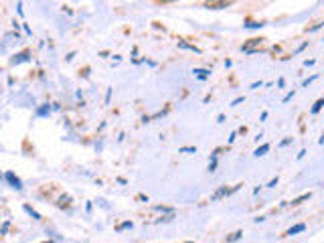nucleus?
Wrapping results in <instances>:
<instances>
[{
    "label": "nucleus",
    "mask_w": 324,
    "mask_h": 243,
    "mask_svg": "<svg viewBox=\"0 0 324 243\" xmlns=\"http://www.w3.org/2000/svg\"><path fill=\"white\" fill-rule=\"evenodd\" d=\"M241 101H243V97H237V99L231 101V105H237V104H241Z\"/></svg>",
    "instance_id": "20"
},
{
    "label": "nucleus",
    "mask_w": 324,
    "mask_h": 243,
    "mask_svg": "<svg viewBox=\"0 0 324 243\" xmlns=\"http://www.w3.org/2000/svg\"><path fill=\"white\" fill-rule=\"evenodd\" d=\"M304 229H306V225H304V223H298V225H294V227H290L288 231H286V235L292 237V235H296V233H302Z\"/></svg>",
    "instance_id": "4"
},
{
    "label": "nucleus",
    "mask_w": 324,
    "mask_h": 243,
    "mask_svg": "<svg viewBox=\"0 0 324 243\" xmlns=\"http://www.w3.org/2000/svg\"><path fill=\"white\" fill-rule=\"evenodd\" d=\"M241 235L243 233L241 231H235V233H231V235L227 237V243H233V241H237V239H241Z\"/></svg>",
    "instance_id": "12"
},
{
    "label": "nucleus",
    "mask_w": 324,
    "mask_h": 243,
    "mask_svg": "<svg viewBox=\"0 0 324 243\" xmlns=\"http://www.w3.org/2000/svg\"><path fill=\"white\" fill-rule=\"evenodd\" d=\"M132 227H134L132 221H124L122 225H118V227H116V231H126V229H132Z\"/></svg>",
    "instance_id": "11"
},
{
    "label": "nucleus",
    "mask_w": 324,
    "mask_h": 243,
    "mask_svg": "<svg viewBox=\"0 0 324 243\" xmlns=\"http://www.w3.org/2000/svg\"><path fill=\"white\" fill-rule=\"evenodd\" d=\"M322 105H324V99H318L316 104L312 105V114H318V112H320V109H322Z\"/></svg>",
    "instance_id": "13"
},
{
    "label": "nucleus",
    "mask_w": 324,
    "mask_h": 243,
    "mask_svg": "<svg viewBox=\"0 0 324 243\" xmlns=\"http://www.w3.org/2000/svg\"><path fill=\"white\" fill-rule=\"evenodd\" d=\"M37 114H39V116H45V114H49V105H45V108H41V109H39V112H37Z\"/></svg>",
    "instance_id": "18"
},
{
    "label": "nucleus",
    "mask_w": 324,
    "mask_h": 243,
    "mask_svg": "<svg viewBox=\"0 0 324 243\" xmlns=\"http://www.w3.org/2000/svg\"><path fill=\"white\" fill-rule=\"evenodd\" d=\"M69 203H71L69 197H61V199H59V207H65V205H69Z\"/></svg>",
    "instance_id": "15"
},
{
    "label": "nucleus",
    "mask_w": 324,
    "mask_h": 243,
    "mask_svg": "<svg viewBox=\"0 0 324 243\" xmlns=\"http://www.w3.org/2000/svg\"><path fill=\"white\" fill-rule=\"evenodd\" d=\"M186 243H193V241H186Z\"/></svg>",
    "instance_id": "24"
},
{
    "label": "nucleus",
    "mask_w": 324,
    "mask_h": 243,
    "mask_svg": "<svg viewBox=\"0 0 324 243\" xmlns=\"http://www.w3.org/2000/svg\"><path fill=\"white\" fill-rule=\"evenodd\" d=\"M261 41H263V39H249L245 45H243V51H245V53H253V47L261 45Z\"/></svg>",
    "instance_id": "3"
},
{
    "label": "nucleus",
    "mask_w": 324,
    "mask_h": 243,
    "mask_svg": "<svg viewBox=\"0 0 324 243\" xmlns=\"http://www.w3.org/2000/svg\"><path fill=\"white\" fill-rule=\"evenodd\" d=\"M180 152H190V154H195V152H197V148H195V146H182Z\"/></svg>",
    "instance_id": "14"
},
{
    "label": "nucleus",
    "mask_w": 324,
    "mask_h": 243,
    "mask_svg": "<svg viewBox=\"0 0 324 243\" xmlns=\"http://www.w3.org/2000/svg\"><path fill=\"white\" fill-rule=\"evenodd\" d=\"M267 150H270V144H263V146H259L257 150L253 152V154H255V156H257V158H259V156H263V154H266Z\"/></svg>",
    "instance_id": "10"
},
{
    "label": "nucleus",
    "mask_w": 324,
    "mask_h": 243,
    "mask_svg": "<svg viewBox=\"0 0 324 243\" xmlns=\"http://www.w3.org/2000/svg\"><path fill=\"white\" fill-rule=\"evenodd\" d=\"M24 211H27L28 215L33 217V219H37V221L41 219V215H39V213H37V211H35V209H33V207H28V205H24Z\"/></svg>",
    "instance_id": "8"
},
{
    "label": "nucleus",
    "mask_w": 324,
    "mask_h": 243,
    "mask_svg": "<svg viewBox=\"0 0 324 243\" xmlns=\"http://www.w3.org/2000/svg\"><path fill=\"white\" fill-rule=\"evenodd\" d=\"M276 185H278V176H276V178H271V180L267 182V186H270V189H274Z\"/></svg>",
    "instance_id": "19"
},
{
    "label": "nucleus",
    "mask_w": 324,
    "mask_h": 243,
    "mask_svg": "<svg viewBox=\"0 0 324 243\" xmlns=\"http://www.w3.org/2000/svg\"><path fill=\"white\" fill-rule=\"evenodd\" d=\"M178 47H180V49H189V51H195V53H201V49H197V47H193V45H186L185 41H178Z\"/></svg>",
    "instance_id": "9"
},
{
    "label": "nucleus",
    "mask_w": 324,
    "mask_h": 243,
    "mask_svg": "<svg viewBox=\"0 0 324 243\" xmlns=\"http://www.w3.org/2000/svg\"><path fill=\"white\" fill-rule=\"evenodd\" d=\"M290 142H292V140H290V138H286V140H282V144H280V146H288Z\"/></svg>",
    "instance_id": "21"
},
{
    "label": "nucleus",
    "mask_w": 324,
    "mask_h": 243,
    "mask_svg": "<svg viewBox=\"0 0 324 243\" xmlns=\"http://www.w3.org/2000/svg\"><path fill=\"white\" fill-rule=\"evenodd\" d=\"M4 178H6V182L12 186V189H16V190L23 189V182H20L18 176H14V172H6V174H4Z\"/></svg>",
    "instance_id": "2"
},
{
    "label": "nucleus",
    "mask_w": 324,
    "mask_h": 243,
    "mask_svg": "<svg viewBox=\"0 0 324 243\" xmlns=\"http://www.w3.org/2000/svg\"><path fill=\"white\" fill-rule=\"evenodd\" d=\"M310 197H312V193H304V195H300V197H298V199H294V201L290 203V205H292V207H296V205H302L304 201H308Z\"/></svg>",
    "instance_id": "6"
},
{
    "label": "nucleus",
    "mask_w": 324,
    "mask_h": 243,
    "mask_svg": "<svg viewBox=\"0 0 324 243\" xmlns=\"http://www.w3.org/2000/svg\"><path fill=\"white\" fill-rule=\"evenodd\" d=\"M245 27L247 28H259V27H263V24H259V23H247Z\"/></svg>",
    "instance_id": "17"
},
{
    "label": "nucleus",
    "mask_w": 324,
    "mask_h": 243,
    "mask_svg": "<svg viewBox=\"0 0 324 243\" xmlns=\"http://www.w3.org/2000/svg\"><path fill=\"white\" fill-rule=\"evenodd\" d=\"M231 2H235V0H207L205 6L211 8V10H219V8H225L227 4H231Z\"/></svg>",
    "instance_id": "1"
},
{
    "label": "nucleus",
    "mask_w": 324,
    "mask_h": 243,
    "mask_svg": "<svg viewBox=\"0 0 324 243\" xmlns=\"http://www.w3.org/2000/svg\"><path fill=\"white\" fill-rule=\"evenodd\" d=\"M28 51H23V53H18V55H14V59H10V63L12 65H16V63H23V61H27L28 59Z\"/></svg>",
    "instance_id": "5"
},
{
    "label": "nucleus",
    "mask_w": 324,
    "mask_h": 243,
    "mask_svg": "<svg viewBox=\"0 0 324 243\" xmlns=\"http://www.w3.org/2000/svg\"><path fill=\"white\" fill-rule=\"evenodd\" d=\"M45 243H53V241H45Z\"/></svg>",
    "instance_id": "23"
},
{
    "label": "nucleus",
    "mask_w": 324,
    "mask_h": 243,
    "mask_svg": "<svg viewBox=\"0 0 324 243\" xmlns=\"http://www.w3.org/2000/svg\"><path fill=\"white\" fill-rule=\"evenodd\" d=\"M193 73H195V75H197V77H199V79H207V77H209V75H211V71H209V69H195V71H193Z\"/></svg>",
    "instance_id": "7"
},
{
    "label": "nucleus",
    "mask_w": 324,
    "mask_h": 243,
    "mask_svg": "<svg viewBox=\"0 0 324 243\" xmlns=\"http://www.w3.org/2000/svg\"><path fill=\"white\" fill-rule=\"evenodd\" d=\"M162 2H172V0H162Z\"/></svg>",
    "instance_id": "22"
},
{
    "label": "nucleus",
    "mask_w": 324,
    "mask_h": 243,
    "mask_svg": "<svg viewBox=\"0 0 324 243\" xmlns=\"http://www.w3.org/2000/svg\"><path fill=\"white\" fill-rule=\"evenodd\" d=\"M156 211H162V213H174L172 209H168V207H162V205H158V207H156Z\"/></svg>",
    "instance_id": "16"
}]
</instances>
